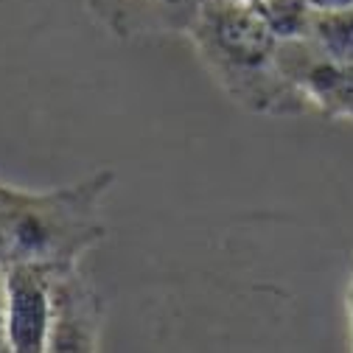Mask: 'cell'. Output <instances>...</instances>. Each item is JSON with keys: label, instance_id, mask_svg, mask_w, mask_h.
<instances>
[{"label": "cell", "instance_id": "6da1fadb", "mask_svg": "<svg viewBox=\"0 0 353 353\" xmlns=\"http://www.w3.org/2000/svg\"><path fill=\"white\" fill-rule=\"evenodd\" d=\"M115 171L99 168L57 188H20L0 205V267H26L51 278L76 272L107 239L104 202Z\"/></svg>", "mask_w": 353, "mask_h": 353}, {"label": "cell", "instance_id": "7a4b0ae2", "mask_svg": "<svg viewBox=\"0 0 353 353\" xmlns=\"http://www.w3.org/2000/svg\"><path fill=\"white\" fill-rule=\"evenodd\" d=\"M185 37L210 79L241 110L270 118L308 112L297 87L281 70V42L258 9L233 0H199Z\"/></svg>", "mask_w": 353, "mask_h": 353}, {"label": "cell", "instance_id": "3957f363", "mask_svg": "<svg viewBox=\"0 0 353 353\" xmlns=\"http://www.w3.org/2000/svg\"><path fill=\"white\" fill-rule=\"evenodd\" d=\"M3 323L12 353H48L54 334V278L37 270H3Z\"/></svg>", "mask_w": 353, "mask_h": 353}, {"label": "cell", "instance_id": "277c9868", "mask_svg": "<svg viewBox=\"0 0 353 353\" xmlns=\"http://www.w3.org/2000/svg\"><path fill=\"white\" fill-rule=\"evenodd\" d=\"M278 62L308 110L339 121H353V62L320 57L308 39L281 42Z\"/></svg>", "mask_w": 353, "mask_h": 353}, {"label": "cell", "instance_id": "5b68a950", "mask_svg": "<svg viewBox=\"0 0 353 353\" xmlns=\"http://www.w3.org/2000/svg\"><path fill=\"white\" fill-rule=\"evenodd\" d=\"M196 6L199 0H84L90 17L123 42L185 37Z\"/></svg>", "mask_w": 353, "mask_h": 353}, {"label": "cell", "instance_id": "8992f818", "mask_svg": "<svg viewBox=\"0 0 353 353\" xmlns=\"http://www.w3.org/2000/svg\"><path fill=\"white\" fill-rule=\"evenodd\" d=\"M305 39L325 59L353 62V6L317 9Z\"/></svg>", "mask_w": 353, "mask_h": 353}, {"label": "cell", "instance_id": "52a82bcc", "mask_svg": "<svg viewBox=\"0 0 353 353\" xmlns=\"http://www.w3.org/2000/svg\"><path fill=\"white\" fill-rule=\"evenodd\" d=\"M255 9L267 28L278 37V42L305 39L317 12L312 0H263Z\"/></svg>", "mask_w": 353, "mask_h": 353}, {"label": "cell", "instance_id": "ba28073f", "mask_svg": "<svg viewBox=\"0 0 353 353\" xmlns=\"http://www.w3.org/2000/svg\"><path fill=\"white\" fill-rule=\"evenodd\" d=\"M0 353H12L6 342V323H3V267H0Z\"/></svg>", "mask_w": 353, "mask_h": 353}, {"label": "cell", "instance_id": "9c48e42d", "mask_svg": "<svg viewBox=\"0 0 353 353\" xmlns=\"http://www.w3.org/2000/svg\"><path fill=\"white\" fill-rule=\"evenodd\" d=\"M314 9H342V6H353V0H312Z\"/></svg>", "mask_w": 353, "mask_h": 353}, {"label": "cell", "instance_id": "30bf717a", "mask_svg": "<svg viewBox=\"0 0 353 353\" xmlns=\"http://www.w3.org/2000/svg\"><path fill=\"white\" fill-rule=\"evenodd\" d=\"M345 303H347V317H350V336H353V272H350V281H347Z\"/></svg>", "mask_w": 353, "mask_h": 353}, {"label": "cell", "instance_id": "8fae6325", "mask_svg": "<svg viewBox=\"0 0 353 353\" xmlns=\"http://www.w3.org/2000/svg\"><path fill=\"white\" fill-rule=\"evenodd\" d=\"M14 191H17V185H9V183L0 180V205H6L14 196Z\"/></svg>", "mask_w": 353, "mask_h": 353}, {"label": "cell", "instance_id": "7c38bea8", "mask_svg": "<svg viewBox=\"0 0 353 353\" xmlns=\"http://www.w3.org/2000/svg\"><path fill=\"white\" fill-rule=\"evenodd\" d=\"M233 3H241V6H258V3H263V0H233Z\"/></svg>", "mask_w": 353, "mask_h": 353}]
</instances>
